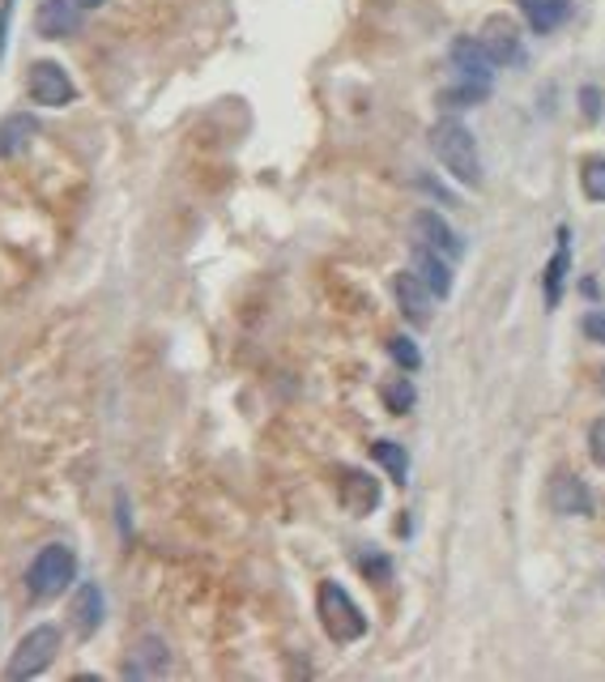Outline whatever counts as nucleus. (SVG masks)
<instances>
[{
	"label": "nucleus",
	"mask_w": 605,
	"mask_h": 682,
	"mask_svg": "<svg viewBox=\"0 0 605 682\" xmlns=\"http://www.w3.org/2000/svg\"><path fill=\"white\" fill-rule=\"evenodd\" d=\"M431 150H435V159L447 166L452 180H461V184H469V188H482L478 141H474V132L461 120H452V116L435 120V128H431Z\"/></svg>",
	"instance_id": "obj_1"
},
{
	"label": "nucleus",
	"mask_w": 605,
	"mask_h": 682,
	"mask_svg": "<svg viewBox=\"0 0 605 682\" xmlns=\"http://www.w3.org/2000/svg\"><path fill=\"white\" fill-rule=\"evenodd\" d=\"M73 576H78V559H73L69 546H60V542L43 546L39 555L31 559V567H26V593L35 602H56L73 585Z\"/></svg>",
	"instance_id": "obj_2"
},
{
	"label": "nucleus",
	"mask_w": 605,
	"mask_h": 682,
	"mask_svg": "<svg viewBox=\"0 0 605 682\" xmlns=\"http://www.w3.org/2000/svg\"><path fill=\"white\" fill-rule=\"evenodd\" d=\"M316 605H321V623L333 644H354L367 636L363 610L354 605V598H350L337 580H324L321 593H316Z\"/></svg>",
	"instance_id": "obj_3"
},
{
	"label": "nucleus",
	"mask_w": 605,
	"mask_h": 682,
	"mask_svg": "<svg viewBox=\"0 0 605 682\" xmlns=\"http://www.w3.org/2000/svg\"><path fill=\"white\" fill-rule=\"evenodd\" d=\"M56 652H60V627H51V623H43L35 632H26L22 644L13 648V657H9V679H39L43 670L56 661Z\"/></svg>",
	"instance_id": "obj_4"
},
{
	"label": "nucleus",
	"mask_w": 605,
	"mask_h": 682,
	"mask_svg": "<svg viewBox=\"0 0 605 682\" xmlns=\"http://www.w3.org/2000/svg\"><path fill=\"white\" fill-rule=\"evenodd\" d=\"M26 90H31V99H35L39 107H69V103L78 99V85L69 81V73H65L56 60H39V65L31 69Z\"/></svg>",
	"instance_id": "obj_5"
},
{
	"label": "nucleus",
	"mask_w": 605,
	"mask_h": 682,
	"mask_svg": "<svg viewBox=\"0 0 605 682\" xmlns=\"http://www.w3.org/2000/svg\"><path fill=\"white\" fill-rule=\"evenodd\" d=\"M478 43H482L486 56H490L495 65H516V60H521V31H516L512 18H486Z\"/></svg>",
	"instance_id": "obj_6"
},
{
	"label": "nucleus",
	"mask_w": 605,
	"mask_h": 682,
	"mask_svg": "<svg viewBox=\"0 0 605 682\" xmlns=\"http://www.w3.org/2000/svg\"><path fill=\"white\" fill-rule=\"evenodd\" d=\"M393 294H397V303H402L405 321L418 324V328H427V324H431V303H435V294L422 286V278H418L414 269L393 278Z\"/></svg>",
	"instance_id": "obj_7"
},
{
	"label": "nucleus",
	"mask_w": 605,
	"mask_h": 682,
	"mask_svg": "<svg viewBox=\"0 0 605 682\" xmlns=\"http://www.w3.org/2000/svg\"><path fill=\"white\" fill-rule=\"evenodd\" d=\"M414 240L422 243V247H431V252H440V256H447V261H456V256L465 252V247H461V235L447 227L435 209H422V213L414 218Z\"/></svg>",
	"instance_id": "obj_8"
},
{
	"label": "nucleus",
	"mask_w": 605,
	"mask_h": 682,
	"mask_svg": "<svg viewBox=\"0 0 605 682\" xmlns=\"http://www.w3.org/2000/svg\"><path fill=\"white\" fill-rule=\"evenodd\" d=\"M550 508L559 517H589L593 512L589 482L580 478V474H555V482H550Z\"/></svg>",
	"instance_id": "obj_9"
},
{
	"label": "nucleus",
	"mask_w": 605,
	"mask_h": 682,
	"mask_svg": "<svg viewBox=\"0 0 605 682\" xmlns=\"http://www.w3.org/2000/svg\"><path fill=\"white\" fill-rule=\"evenodd\" d=\"M81 26V13L73 0H39V18H35V31L43 39H69Z\"/></svg>",
	"instance_id": "obj_10"
},
{
	"label": "nucleus",
	"mask_w": 605,
	"mask_h": 682,
	"mask_svg": "<svg viewBox=\"0 0 605 682\" xmlns=\"http://www.w3.org/2000/svg\"><path fill=\"white\" fill-rule=\"evenodd\" d=\"M414 274L422 278V286H427L435 299H447V294H452V261L440 256V252H431V247H422V243H414Z\"/></svg>",
	"instance_id": "obj_11"
},
{
	"label": "nucleus",
	"mask_w": 605,
	"mask_h": 682,
	"mask_svg": "<svg viewBox=\"0 0 605 682\" xmlns=\"http://www.w3.org/2000/svg\"><path fill=\"white\" fill-rule=\"evenodd\" d=\"M103 614H107L103 589H98V585H78V598H73V605H69L73 632H78V636H94V632L103 627Z\"/></svg>",
	"instance_id": "obj_12"
},
{
	"label": "nucleus",
	"mask_w": 605,
	"mask_h": 682,
	"mask_svg": "<svg viewBox=\"0 0 605 682\" xmlns=\"http://www.w3.org/2000/svg\"><path fill=\"white\" fill-rule=\"evenodd\" d=\"M341 504L354 512V517H367V512H375V504H380V482L363 474V470H346L341 474Z\"/></svg>",
	"instance_id": "obj_13"
},
{
	"label": "nucleus",
	"mask_w": 605,
	"mask_h": 682,
	"mask_svg": "<svg viewBox=\"0 0 605 682\" xmlns=\"http://www.w3.org/2000/svg\"><path fill=\"white\" fill-rule=\"evenodd\" d=\"M452 65H456V73L465 81H486L490 85V69H495V60L486 56V47L478 39H456L452 43Z\"/></svg>",
	"instance_id": "obj_14"
},
{
	"label": "nucleus",
	"mask_w": 605,
	"mask_h": 682,
	"mask_svg": "<svg viewBox=\"0 0 605 682\" xmlns=\"http://www.w3.org/2000/svg\"><path fill=\"white\" fill-rule=\"evenodd\" d=\"M35 137H39V120H35V116H26V112H13L9 120H0V159L22 154Z\"/></svg>",
	"instance_id": "obj_15"
},
{
	"label": "nucleus",
	"mask_w": 605,
	"mask_h": 682,
	"mask_svg": "<svg viewBox=\"0 0 605 682\" xmlns=\"http://www.w3.org/2000/svg\"><path fill=\"white\" fill-rule=\"evenodd\" d=\"M521 9H525L528 26H533L537 35H550V31H559L567 22L571 0H521Z\"/></svg>",
	"instance_id": "obj_16"
},
{
	"label": "nucleus",
	"mask_w": 605,
	"mask_h": 682,
	"mask_svg": "<svg viewBox=\"0 0 605 682\" xmlns=\"http://www.w3.org/2000/svg\"><path fill=\"white\" fill-rule=\"evenodd\" d=\"M162 670H166V644L162 640H141L124 674H128V679H154V674H162Z\"/></svg>",
	"instance_id": "obj_17"
},
{
	"label": "nucleus",
	"mask_w": 605,
	"mask_h": 682,
	"mask_svg": "<svg viewBox=\"0 0 605 682\" xmlns=\"http://www.w3.org/2000/svg\"><path fill=\"white\" fill-rule=\"evenodd\" d=\"M567 269H571V243H567V231H563V235H559V252H555L550 265H546V303H550V308H559V299H563Z\"/></svg>",
	"instance_id": "obj_18"
},
{
	"label": "nucleus",
	"mask_w": 605,
	"mask_h": 682,
	"mask_svg": "<svg viewBox=\"0 0 605 682\" xmlns=\"http://www.w3.org/2000/svg\"><path fill=\"white\" fill-rule=\"evenodd\" d=\"M371 456L388 470V478L393 482H405L409 478V456H405V448L402 443H393V440H375L371 443Z\"/></svg>",
	"instance_id": "obj_19"
},
{
	"label": "nucleus",
	"mask_w": 605,
	"mask_h": 682,
	"mask_svg": "<svg viewBox=\"0 0 605 682\" xmlns=\"http://www.w3.org/2000/svg\"><path fill=\"white\" fill-rule=\"evenodd\" d=\"M580 184H584V197H589V201H605V159L584 162Z\"/></svg>",
	"instance_id": "obj_20"
},
{
	"label": "nucleus",
	"mask_w": 605,
	"mask_h": 682,
	"mask_svg": "<svg viewBox=\"0 0 605 682\" xmlns=\"http://www.w3.org/2000/svg\"><path fill=\"white\" fill-rule=\"evenodd\" d=\"M486 94H490V85H486V81H465L461 78V85L444 94V103L447 107H465V103H482Z\"/></svg>",
	"instance_id": "obj_21"
},
{
	"label": "nucleus",
	"mask_w": 605,
	"mask_h": 682,
	"mask_svg": "<svg viewBox=\"0 0 605 682\" xmlns=\"http://www.w3.org/2000/svg\"><path fill=\"white\" fill-rule=\"evenodd\" d=\"M388 355L402 362L405 371H418V367H422V355H418V346H414L409 337H393V342H388Z\"/></svg>",
	"instance_id": "obj_22"
},
{
	"label": "nucleus",
	"mask_w": 605,
	"mask_h": 682,
	"mask_svg": "<svg viewBox=\"0 0 605 682\" xmlns=\"http://www.w3.org/2000/svg\"><path fill=\"white\" fill-rule=\"evenodd\" d=\"M384 402H388V409H393V414H405V409L414 405V384H409V380L388 384V389H384Z\"/></svg>",
	"instance_id": "obj_23"
},
{
	"label": "nucleus",
	"mask_w": 605,
	"mask_h": 682,
	"mask_svg": "<svg viewBox=\"0 0 605 682\" xmlns=\"http://www.w3.org/2000/svg\"><path fill=\"white\" fill-rule=\"evenodd\" d=\"M359 567H363V576H371L375 585H384V580L393 576V563L384 559V555H363V559H359Z\"/></svg>",
	"instance_id": "obj_24"
},
{
	"label": "nucleus",
	"mask_w": 605,
	"mask_h": 682,
	"mask_svg": "<svg viewBox=\"0 0 605 682\" xmlns=\"http://www.w3.org/2000/svg\"><path fill=\"white\" fill-rule=\"evenodd\" d=\"M589 452H593V461L605 470V418H597V423L589 427Z\"/></svg>",
	"instance_id": "obj_25"
},
{
	"label": "nucleus",
	"mask_w": 605,
	"mask_h": 682,
	"mask_svg": "<svg viewBox=\"0 0 605 682\" xmlns=\"http://www.w3.org/2000/svg\"><path fill=\"white\" fill-rule=\"evenodd\" d=\"M580 103H584V116H589V120L602 116V90H597V85H584V90H580Z\"/></svg>",
	"instance_id": "obj_26"
},
{
	"label": "nucleus",
	"mask_w": 605,
	"mask_h": 682,
	"mask_svg": "<svg viewBox=\"0 0 605 682\" xmlns=\"http://www.w3.org/2000/svg\"><path fill=\"white\" fill-rule=\"evenodd\" d=\"M13 9H18V0H0V60H4V43H9V26H13Z\"/></svg>",
	"instance_id": "obj_27"
},
{
	"label": "nucleus",
	"mask_w": 605,
	"mask_h": 682,
	"mask_svg": "<svg viewBox=\"0 0 605 682\" xmlns=\"http://www.w3.org/2000/svg\"><path fill=\"white\" fill-rule=\"evenodd\" d=\"M584 333H589L593 342H605V312H589V316H584Z\"/></svg>",
	"instance_id": "obj_28"
},
{
	"label": "nucleus",
	"mask_w": 605,
	"mask_h": 682,
	"mask_svg": "<svg viewBox=\"0 0 605 682\" xmlns=\"http://www.w3.org/2000/svg\"><path fill=\"white\" fill-rule=\"evenodd\" d=\"M73 4H78V9H98L103 0H73Z\"/></svg>",
	"instance_id": "obj_29"
},
{
	"label": "nucleus",
	"mask_w": 605,
	"mask_h": 682,
	"mask_svg": "<svg viewBox=\"0 0 605 682\" xmlns=\"http://www.w3.org/2000/svg\"><path fill=\"white\" fill-rule=\"evenodd\" d=\"M602 384H605V371H602Z\"/></svg>",
	"instance_id": "obj_30"
}]
</instances>
